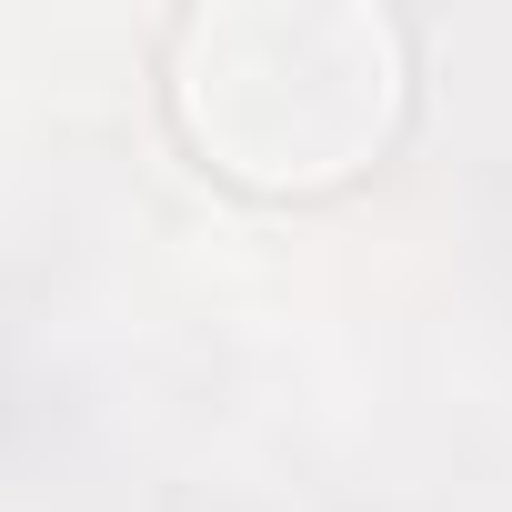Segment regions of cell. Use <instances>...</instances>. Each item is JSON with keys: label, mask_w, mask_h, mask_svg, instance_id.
Returning a JSON list of instances; mask_svg holds the SVG:
<instances>
[{"label": "cell", "mask_w": 512, "mask_h": 512, "mask_svg": "<svg viewBox=\"0 0 512 512\" xmlns=\"http://www.w3.org/2000/svg\"><path fill=\"white\" fill-rule=\"evenodd\" d=\"M171 111L191 151L241 191H342L412 111V61L382 11L262 0L191 11L171 41Z\"/></svg>", "instance_id": "cell-1"}]
</instances>
